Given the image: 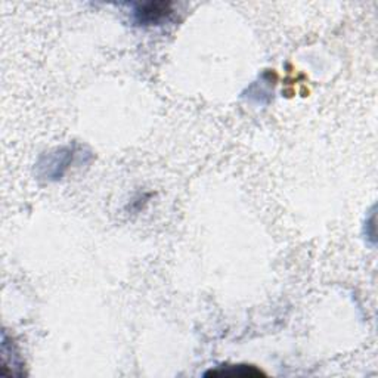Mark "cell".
Listing matches in <instances>:
<instances>
[{
    "label": "cell",
    "mask_w": 378,
    "mask_h": 378,
    "mask_svg": "<svg viewBox=\"0 0 378 378\" xmlns=\"http://www.w3.org/2000/svg\"><path fill=\"white\" fill-rule=\"evenodd\" d=\"M173 14L170 2H148L136 5L133 16L138 26H160Z\"/></svg>",
    "instance_id": "6da1fadb"
},
{
    "label": "cell",
    "mask_w": 378,
    "mask_h": 378,
    "mask_svg": "<svg viewBox=\"0 0 378 378\" xmlns=\"http://www.w3.org/2000/svg\"><path fill=\"white\" fill-rule=\"evenodd\" d=\"M206 377L210 375H225V377H260L264 375L260 369L252 365H227L225 368L212 369L210 372L204 374Z\"/></svg>",
    "instance_id": "7a4b0ae2"
}]
</instances>
